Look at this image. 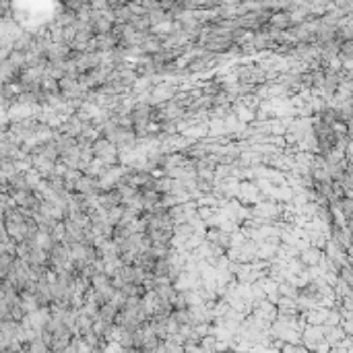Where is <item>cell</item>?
<instances>
[{
  "label": "cell",
  "instance_id": "1",
  "mask_svg": "<svg viewBox=\"0 0 353 353\" xmlns=\"http://www.w3.org/2000/svg\"><path fill=\"white\" fill-rule=\"evenodd\" d=\"M116 314H118V308H116L112 302H106V304L100 306V310H98V320H102V323H108V325H114Z\"/></svg>",
  "mask_w": 353,
  "mask_h": 353
},
{
  "label": "cell",
  "instance_id": "2",
  "mask_svg": "<svg viewBox=\"0 0 353 353\" xmlns=\"http://www.w3.org/2000/svg\"><path fill=\"white\" fill-rule=\"evenodd\" d=\"M302 259H304V263L306 265H316L318 261H320V250L318 248H308V250H304V254H302Z\"/></svg>",
  "mask_w": 353,
  "mask_h": 353
}]
</instances>
